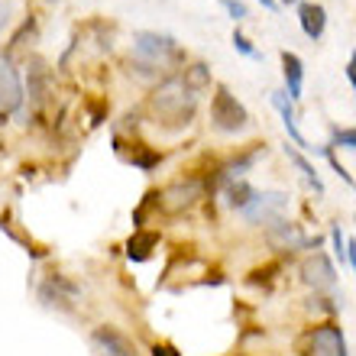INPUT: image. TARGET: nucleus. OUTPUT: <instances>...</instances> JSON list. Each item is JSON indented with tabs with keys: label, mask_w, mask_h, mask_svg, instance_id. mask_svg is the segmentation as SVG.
Instances as JSON below:
<instances>
[{
	"label": "nucleus",
	"mask_w": 356,
	"mask_h": 356,
	"mask_svg": "<svg viewBox=\"0 0 356 356\" xmlns=\"http://www.w3.org/2000/svg\"><path fill=\"white\" fill-rule=\"evenodd\" d=\"M197 111V94L188 91L185 81L178 75L165 78L156 91L149 94V113L152 120L165 127V130H178V127H188L191 117Z\"/></svg>",
	"instance_id": "nucleus-1"
},
{
	"label": "nucleus",
	"mask_w": 356,
	"mask_h": 356,
	"mask_svg": "<svg viewBox=\"0 0 356 356\" xmlns=\"http://www.w3.org/2000/svg\"><path fill=\"white\" fill-rule=\"evenodd\" d=\"M133 58H140V62L152 65L156 72H162V68L181 65L188 56L181 52V46H178L172 36H165V33H152V29H143V33L133 36Z\"/></svg>",
	"instance_id": "nucleus-2"
},
{
	"label": "nucleus",
	"mask_w": 356,
	"mask_h": 356,
	"mask_svg": "<svg viewBox=\"0 0 356 356\" xmlns=\"http://www.w3.org/2000/svg\"><path fill=\"white\" fill-rule=\"evenodd\" d=\"M211 123L220 133H243L250 127V111L230 94V88L217 85L211 97Z\"/></svg>",
	"instance_id": "nucleus-3"
},
{
	"label": "nucleus",
	"mask_w": 356,
	"mask_h": 356,
	"mask_svg": "<svg viewBox=\"0 0 356 356\" xmlns=\"http://www.w3.org/2000/svg\"><path fill=\"white\" fill-rule=\"evenodd\" d=\"M301 353L305 356H350L347 350V337L334 321L314 324V327L301 337Z\"/></svg>",
	"instance_id": "nucleus-4"
},
{
	"label": "nucleus",
	"mask_w": 356,
	"mask_h": 356,
	"mask_svg": "<svg viewBox=\"0 0 356 356\" xmlns=\"http://www.w3.org/2000/svg\"><path fill=\"white\" fill-rule=\"evenodd\" d=\"M285 207H289V195H285V191H256L253 201L240 211V217H243L246 224L269 227L272 220H279Z\"/></svg>",
	"instance_id": "nucleus-5"
},
{
	"label": "nucleus",
	"mask_w": 356,
	"mask_h": 356,
	"mask_svg": "<svg viewBox=\"0 0 356 356\" xmlns=\"http://www.w3.org/2000/svg\"><path fill=\"white\" fill-rule=\"evenodd\" d=\"M266 240H269V246H275V250H318V236H308L305 230H301V224H291V220H285V217H279V220H272L269 230H266Z\"/></svg>",
	"instance_id": "nucleus-6"
},
{
	"label": "nucleus",
	"mask_w": 356,
	"mask_h": 356,
	"mask_svg": "<svg viewBox=\"0 0 356 356\" xmlns=\"http://www.w3.org/2000/svg\"><path fill=\"white\" fill-rule=\"evenodd\" d=\"M23 97H26V88L19 81V72L7 56H0V117H10L13 111H19Z\"/></svg>",
	"instance_id": "nucleus-7"
},
{
	"label": "nucleus",
	"mask_w": 356,
	"mask_h": 356,
	"mask_svg": "<svg viewBox=\"0 0 356 356\" xmlns=\"http://www.w3.org/2000/svg\"><path fill=\"white\" fill-rule=\"evenodd\" d=\"M201 195H204V181L201 178H181V181H175V185H169L162 191L159 204H162V211L178 214V211H188Z\"/></svg>",
	"instance_id": "nucleus-8"
},
{
	"label": "nucleus",
	"mask_w": 356,
	"mask_h": 356,
	"mask_svg": "<svg viewBox=\"0 0 356 356\" xmlns=\"http://www.w3.org/2000/svg\"><path fill=\"white\" fill-rule=\"evenodd\" d=\"M301 282L311 285L314 291H330L337 285V266L330 263L327 253H311L301 263Z\"/></svg>",
	"instance_id": "nucleus-9"
},
{
	"label": "nucleus",
	"mask_w": 356,
	"mask_h": 356,
	"mask_svg": "<svg viewBox=\"0 0 356 356\" xmlns=\"http://www.w3.org/2000/svg\"><path fill=\"white\" fill-rule=\"evenodd\" d=\"M91 347L97 350V356H136L133 343L123 337L120 330L113 327H97L91 334Z\"/></svg>",
	"instance_id": "nucleus-10"
},
{
	"label": "nucleus",
	"mask_w": 356,
	"mask_h": 356,
	"mask_svg": "<svg viewBox=\"0 0 356 356\" xmlns=\"http://www.w3.org/2000/svg\"><path fill=\"white\" fill-rule=\"evenodd\" d=\"M272 107L279 111L282 127H285V133H289V140L295 143V149H311L308 140H305V136H301V130H298V117H295V107H291L289 94H285V91H272Z\"/></svg>",
	"instance_id": "nucleus-11"
},
{
	"label": "nucleus",
	"mask_w": 356,
	"mask_h": 356,
	"mask_svg": "<svg viewBox=\"0 0 356 356\" xmlns=\"http://www.w3.org/2000/svg\"><path fill=\"white\" fill-rule=\"evenodd\" d=\"M282 78H285V94H289V101H301V88H305V65H301V58L295 52H282Z\"/></svg>",
	"instance_id": "nucleus-12"
},
{
	"label": "nucleus",
	"mask_w": 356,
	"mask_h": 356,
	"mask_svg": "<svg viewBox=\"0 0 356 356\" xmlns=\"http://www.w3.org/2000/svg\"><path fill=\"white\" fill-rule=\"evenodd\" d=\"M298 23H301V33L318 42V39L324 36V29H327V10L321 7V3H301Z\"/></svg>",
	"instance_id": "nucleus-13"
},
{
	"label": "nucleus",
	"mask_w": 356,
	"mask_h": 356,
	"mask_svg": "<svg viewBox=\"0 0 356 356\" xmlns=\"http://www.w3.org/2000/svg\"><path fill=\"white\" fill-rule=\"evenodd\" d=\"M26 94L33 97V107H42V104H46V97H49V72H46V65H42L39 58H33V62H29Z\"/></svg>",
	"instance_id": "nucleus-14"
},
{
	"label": "nucleus",
	"mask_w": 356,
	"mask_h": 356,
	"mask_svg": "<svg viewBox=\"0 0 356 356\" xmlns=\"http://www.w3.org/2000/svg\"><path fill=\"white\" fill-rule=\"evenodd\" d=\"M156 243H159V234H152V230H136V234L130 236V243H127V256H130L133 263H146Z\"/></svg>",
	"instance_id": "nucleus-15"
},
{
	"label": "nucleus",
	"mask_w": 356,
	"mask_h": 356,
	"mask_svg": "<svg viewBox=\"0 0 356 356\" xmlns=\"http://www.w3.org/2000/svg\"><path fill=\"white\" fill-rule=\"evenodd\" d=\"M285 156H289V162H291V165H295V169H298L301 175H305V181H308V185L314 188L318 195H324V181H321L318 169H314V165H311V162L305 159V156H301V152L295 149V146H289V143H285Z\"/></svg>",
	"instance_id": "nucleus-16"
},
{
	"label": "nucleus",
	"mask_w": 356,
	"mask_h": 356,
	"mask_svg": "<svg viewBox=\"0 0 356 356\" xmlns=\"http://www.w3.org/2000/svg\"><path fill=\"white\" fill-rule=\"evenodd\" d=\"M224 195H227V204L234 207V211H243V207L253 201L256 188L250 185V181H243V178H236V181H227L224 185Z\"/></svg>",
	"instance_id": "nucleus-17"
},
{
	"label": "nucleus",
	"mask_w": 356,
	"mask_h": 356,
	"mask_svg": "<svg viewBox=\"0 0 356 356\" xmlns=\"http://www.w3.org/2000/svg\"><path fill=\"white\" fill-rule=\"evenodd\" d=\"M178 78L185 81L188 91H195V94H201V91H207V88H211V68H207L204 62H195V65H188Z\"/></svg>",
	"instance_id": "nucleus-18"
},
{
	"label": "nucleus",
	"mask_w": 356,
	"mask_h": 356,
	"mask_svg": "<svg viewBox=\"0 0 356 356\" xmlns=\"http://www.w3.org/2000/svg\"><path fill=\"white\" fill-rule=\"evenodd\" d=\"M130 162H133V165H136V169L149 172V169H156V165H159V162H162V152L149 149V146H143V143H133Z\"/></svg>",
	"instance_id": "nucleus-19"
},
{
	"label": "nucleus",
	"mask_w": 356,
	"mask_h": 356,
	"mask_svg": "<svg viewBox=\"0 0 356 356\" xmlns=\"http://www.w3.org/2000/svg\"><path fill=\"white\" fill-rule=\"evenodd\" d=\"M327 146L330 149H353L356 152V127H334Z\"/></svg>",
	"instance_id": "nucleus-20"
},
{
	"label": "nucleus",
	"mask_w": 356,
	"mask_h": 356,
	"mask_svg": "<svg viewBox=\"0 0 356 356\" xmlns=\"http://www.w3.org/2000/svg\"><path fill=\"white\" fill-rule=\"evenodd\" d=\"M279 272H282L279 263H269V266H263V269H253V272H250V279H246V282H250V285H263V289H269Z\"/></svg>",
	"instance_id": "nucleus-21"
},
{
	"label": "nucleus",
	"mask_w": 356,
	"mask_h": 356,
	"mask_svg": "<svg viewBox=\"0 0 356 356\" xmlns=\"http://www.w3.org/2000/svg\"><path fill=\"white\" fill-rule=\"evenodd\" d=\"M230 42H234V49H236V52H240V56H246V58H263V56H259V52H256V46H253V42H250V36H246V33H243V29H240V26L234 29V39H230Z\"/></svg>",
	"instance_id": "nucleus-22"
},
{
	"label": "nucleus",
	"mask_w": 356,
	"mask_h": 356,
	"mask_svg": "<svg viewBox=\"0 0 356 356\" xmlns=\"http://www.w3.org/2000/svg\"><path fill=\"white\" fill-rule=\"evenodd\" d=\"M330 246H334V259L340 266H347V236L340 227H330Z\"/></svg>",
	"instance_id": "nucleus-23"
},
{
	"label": "nucleus",
	"mask_w": 356,
	"mask_h": 356,
	"mask_svg": "<svg viewBox=\"0 0 356 356\" xmlns=\"http://www.w3.org/2000/svg\"><path fill=\"white\" fill-rule=\"evenodd\" d=\"M220 7L227 10V17L234 19V23H240V19L250 17V10H246L243 0H220Z\"/></svg>",
	"instance_id": "nucleus-24"
},
{
	"label": "nucleus",
	"mask_w": 356,
	"mask_h": 356,
	"mask_svg": "<svg viewBox=\"0 0 356 356\" xmlns=\"http://www.w3.org/2000/svg\"><path fill=\"white\" fill-rule=\"evenodd\" d=\"M33 39V36H36V19H33V17H29L26 19V23H23V29H19V33H17V36H13V39H10V49H17V46H23V39Z\"/></svg>",
	"instance_id": "nucleus-25"
},
{
	"label": "nucleus",
	"mask_w": 356,
	"mask_h": 356,
	"mask_svg": "<svg viewBox=\"0 0 356 356\" xmlns=\"http://www.w3.org/2000/svg\"><path fill=\"white\" fill-rule=\"evenodd\" d=\"M347 78L353 85V94H356V52H350V62H347Z\"/></svg>",
	"instance_id": "nucleus-26"
},
{
	"label": "nucleus",
	"mask_w": 356,
	"mask_h": 356,
	"mask_svg": "<svg viewBox=\"0 0 356 356\" xmlns=\"http://www.w3.org/2000/svg\"><path fill=\"white\" fill-rule=\"evenodd\" d=\"M152 356H181L175 347H169V343H159V347H152Z\"/></svg>",
	"instance_id": "nucleus-27"
},
{
	"label": "nucleus",
	"mask_w": 356,
	"mask_h": 356,
	"mask_svg": "<svg viewBox=\"0 0 356 356\" xmlns=\"http://www.w3.org/2000/svg\"><path fill=\"white\" fill-rule=\"evenodd\" d=\"M347 266L356 272V240H347Z\"/></svg>",
	"instance_id": "nucleus-28"
},
{
	"label": "nucleus",
	"mask_w": 356,
	"mask_h": 356,
	"mask_svg": "<svg viewBox=\"0 0 356 356\" xmlns=\"http://www.w3.org/2000/svg\"><path fill=\"white\" fill-rule=\"evenodd\" d=\"M10 23V7H0V26H7Z\"/></svg>",
	"instance_id": "nucleus-29"
},
{
	"label": "nucleus",
	"mask_w": 356,
	"mask_h": 356,
	"mask_svg": "<svg viewBox=\"0 0 356 356\" xmlns=\"http://www.w3.org/2000/svg\"><path fill=\"white\" fill-rule=\"evenodd\" d=\"M266 10H279V0H259Z\"/></svg>",
	"instance_id": "nucleus-30"
},
{
	"label": "nucleus",
	"mask_w": 356,
	"mask_h": 356,
	"mask_svg": "<svg viewBox=\"0 0 356 356\" xmlns=\"http://www.w3.org/2000/svg\"><path fill=\"white\" fill-rule=\"evenodd\" d=\"M279 3H285V7H291V3H298V0H279Z\"/></svg>",
	"instance_id": "nucleus-31"
},
{
	"label": "nucleus",
	"mask_w": 356,
	"mask_h": 356,
	"mask_svg": "<svg viewBox=\"0 0 356 356\" xmlns=\"http://www.w3.org/2000/svg\"><path fill=\"white\" fill-rule=\"evenodd\" d=\"M353 188H356V185H353Z\"/></svg>",
	"instance_id": "nucleus-32"
}]
</instances>
